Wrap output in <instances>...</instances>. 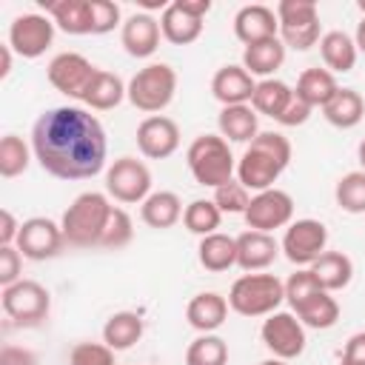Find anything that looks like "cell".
Here are the masks:
<instances>
[{
  "label": "cell",
  "mask_w": 365,
  "mask_h": 365,
  "mask_svg": "<svg viewBox=\"0 0 365 365\" xmlns=\"http://www.w3.org/2000/svg\"><path fill=\"white\" fill-rule=\"evenodd\" d=\"M31 151L57 180H91L106 168V128L83 106H54L34 120Z\"/></svg>",
  "instance_id": "obj_1"
},
{
  "label": "cell",
  "mask_w": 365,
  "mask_h": 365,
  "mask_svg": "<svg viewBox=\"0 0 365 365\" xmlns=\"http://www.w3.org/2000/svg\"><path fill=\"white\" fill-rule=\"evenodd\" d=\"M291 163V143L285 134L279 131H259L242 151V157L237 160V180L259 194L265 188H274V182L279 180V174L288 168Z\"/></svg>",
  "instance_id": "obj_2"
},
{
  "label": "cell",
  "mask_w": 365,
  "mask_h": 365,
  "mask_svg": "<svg viewBox=\"0 0 365 365\" xmlns=\"http://www.w3.org/2000/svg\"><path fill=\"white\" fill-rule=\"evenodd\" d=\"M111 200L103 191H83L71 200V205L63 211L60 228L66 237V245L74 248H97L100 237L106 231L108 214H111Z\"/></svg>",
  "instance_id": "obj_3"
},
{
  "label": "cell",
  "mask_w": 365,
  "mask_h": 365,
  "mask_svg": "<svg viewBox=\"0 0 365 365\" xmlns=\"http://www.w3.org/2000/svg\"><path fill=\"white\" fill-rule=\"evenodd\" d=\"M185 163L191 177L205 188H220L222 182L234 180L237 160L231 154V145L220 134H200L191 140L185 151Z\"/></svg>",
  "instance_id": "obj_4"
},
{
  "label": "cell",
  "mask_w": 365,
  "mask_h": 365,
  "mask_svg": "<svg viewBox=\"0 0 365 365\" xmlns=\"http://www.w3.org/2000/svg\"><path fill=\"white\" fill-rule=\"evenodd\" d=\"M285 302V282L274 274H242L228 291V308L240 317H268Z\"/></svg>",
  "instance_id": "obj_5"
},
{
  "label": "cell",
  "mask_w": 365,
  "mask_h": 365,
  "mask_svg": "<svg viewBox=\"0 0 365 365\" xmlns=\"http://www.w3.org/2000/svg\"><path fill=\"white\" fill-rule=\"evenodd\" d=\"M174 94H177V71L168 63H148V66H143L128 80V88H125L128 103L137 111L148 114V117L165 111L171 106Z\"/></svg>",
  "instance_id": "obj_6"
},
{
  "label": "cell",
  "mask_w": 365,
  "mask_h": 365,
  "mask_svg": "<svg viewBox=\"0 0 365 365\" xmlns=\"http://www.w3.org/2000/svg\"><path fill=\"white\" fill-rule=\"evenodd\" d=\"M274 11L279 20V40L285 43V48L308 51L322 40L319 9L314 0H279Z\"/></svg>",
  "instance_id": "obj_7"
},
{
  "label": "cell",
  "mask_w": 365,
  "mask_h": 365,
  "mask_svg": "<svg viewBox=\"0 0 365 365\" xmlns=\"http://www.w3.org/2000/svg\"><path fill=\"white\" fill-rule=\"evenodd\" d=\"M0 302L6 317L23 328L40 325L51 311V294L37 279H17L14 285H6Z\"/></svg>",
  "instance_id": "obj_8"
},
{
  "label": "cell",
  "mask_w": 365,
  "mask_h": 365,
  "mask_svg": "<svg viewBox=\"0 0 365 365\" xmlns=\"http://www.w3.org/2000/svg\"><path fill=\"white\" fill-rule=\"evenodd\" d=\"M285 259L297 268H311L328 248V228L325 222L314 220V217H302V220H294L285 234H282V242H279Z\"/></svg>",
  "instance_id": "obj_9"
},
{
  "label": "cell",
  "mask_w": 365,
  "mask_h": 365,
  "mask_svg": "<svg viewBox=\"0 0 365 365\" xmlns=\"http://www.w3.org/2000/svg\"><path fill=\"white\" fill-rule=\"evenodd\" d=\"M106 194L123 205H143L151 194V171L137 157H117L106 171Z\"/></svg>",
  "instance_id": "obj_10"
},
{
  "label": "cell",
  "mask_w": 365,
  "mask_h": 365,
  "mask_svg": "<svg viewBox=\"0 0 365 365\" xmlns=\"http://www.w3.org/2000/svg\"><path fill=\"white\" fill-rule=\"evenodd\" d=\"M54 20L48 14L40 11H29V14H17L9 26V46L17 57L23 60H37L48 51V46L54 43Z\"/></svg>",
  "instance_id": "obj_11"
},
{
  "label": "cell",
  "mask_w": 365,
  "mask_h": 365,
  "mask_svg": "<svg viewBox=\"0 0 365 365\" xmlns=\"http://www.w3.org/2000/svg\"><path fill=\"white\" fill-rule=\"evenodd\" d=\"M94 74H97V66L88 57H83L80 51H60L48 60V68H46L48 83L68 100H80V103H83V94L88 91Z\"/></svg>",
  "instance_id": "obj_12"
},
{
  "label": "cell",
  "mask_w": 365,
  "mask_h": 365,
  "mask_svg": "<svg viewBox=\"0 0 365 365\" xmlns=\"http://www.w3.org/2000/svg\"><path fill=\"white\" fill-rule=\"evenodd\" d=\"M245 225L251 231H277V228H288L294 222V200L288 191L282 188H265L259 194H251V202L242 214Z\"/></svg>",
  "instance_id": "obj_13"
},
{
  "label": "cell",
  "mask_w": 365,
  "mask_h": 365,
  "mask_svg": "<svg viewBox=\"0 0 365 365\" xmlns=\"http://www.w3.org/2000/svg\"><path fill=\"white\" fill-rule=\"evenodd\" d=\"M262 345L277 356V359H297L305 351V325L297 319L294 311H274L265 317L259 328Z\"/></svg>",
  "instance_id": "obj_14"
},
{
  "label": "cell",
  "mask_w": 365,
  "mask_h": 365,
  "mask_svg": "<svg viewBox=\"0 0 365 365\" xmlns=\"http://www.w3.org/2000/svg\"><path fill=\"white\" fill-rule=\"evenodd\" d=\"M14 245L20 248V254L26 259L43 262V259L57 257L66 248V237H63L60 222H54L48 217H29V220H23Z\"/></svg>",
  "instance_id": "obj_15"
},
{
  "label": "cell",
  "mask_w": 365,
  "mask_h": 365,
  "mask_svg": "<svg viewBox=\"0 0 365 365\" xmlns=\"http://www.w3.org/2000/svg\"><path fill=\"white\" fill-rule=\"evenodd\" d=\"M137 148L148 160H168L180 148V125L165 114L145 117L137 125Z\"/></svg>",
  "instance_id": "obj_16"
},
{
  "label": "cell",
  "mask_w": 365,
  "mask_h": 365,
  "mask_svg": "<svg viewBox=\"0 0 365 365\" xmlns=\"http://www.w3.org/2000/svg\"><path fill=\"white\" fill-rule=\"evenodd\" d=\"M160 37H163L160 20L154 14H148V11H134L120 26V43H123L125 54H131L137 60L151 57L160 48Z\"/></svg>",
  "instance_id": "obj_17"
},
{
  "label": "cell",
  "mask_w": 365,
  "mask_h": 365,
  "mask_svg": "<svg viewBox=\"0 0 365 365\" xmlns=\"http://www.w3.org/2000/svg\"><path fill=\"white\" fill-rule=\"evenodd\" d=\"M234 34H237V40L242 46H257V43H265V40L279 37L277 11L268 9V6H262V3L242 6L234 14Z\"/></svg>",
  "instance_id": "obj_18"
},
{
  "label": "cell",
  "mask_w": 365,
  "mask_h": 365,
  "mask_svg": "<svg viewBox=\"0 0 365 365\" xmlns=\"http://www.w3.org/2000/svg\"><path fill=\"white\" fill-rule=\"evenodd\" d=\"M257 80L240 66H222L214 71L211 77V94L214 100L225 108V106H251Z\"/></svg>",
  "instance_id": "obj_19"
},
{
  "label": "cell",
  "mask_w": 365,
  "mask_h": 365,
  "mask_svg": "<svg viewBox=\"0 0 365 365\" xmlns=\"http://www.w3.org/2000/svg\"><path fill=\"white\" fill-rule=\"evenodd\" d=\"M279 242L274 240V234H265V231H242L237 237V265L245 271V274H254V271H265L268 265H274V259L279 257Z\"/></svg>",
  "instance_id": "obj_20"
},
{
  "label": "cell",
  "mask_w": 365,
  "mask_h": 365,
  "mask_svg": "<svg viewBox=\"0 0 365 365\" xmlns=\"http://www.w3.org/2000/svg\"><path fill=\"white\" fill-rule=\"evenodd\" d=\"M43 11L54 20V26L66 34L83 37L94 34V17H91V0H40Z\"/></svg>",
  "instance_id": "obj_21"
},
{
  "label": "cell",
  "mask_w": 365,
  "mask_h": 365,
  "mask_svg": "<svg viewBox=\"0 0 365 365\" xmlns=\"http://www.w3.org/2000/svg\"><path fill=\"white\" fill-rule=\"evenodd\" d=\"M225 317H228V299L217 291L194 294L185 305V319L200 334H214L225 322Z\"/></svg>",
  "instance_id": "obj_22"
},
{
  "label": "cell",
  "mask_w": 365,
  "mask_h": 365,
  "mask_svg": "<svg viewBox=\"0 0 365 365\" xmlns=\"http://www.w3.org/2000/svg\"><path fill=\"white\" fill-rule=\"evenodd\" d=\"M291 311L297 314V319L305 328H314V331H328L339 319V302L328 291H322V288L314 291L311 297H305L302 302H297Z\"/></svg>",
  "instance_id": "obj_23"
},
{
  "label": "cell",
  "mask_w": 365,
  "mask_h": 365,
  "mask_svg": "<svg viewBox=\"0 0 365 365\" xmlns=\"http://www.w3.org/2000/svg\"><path fill=\"white\" fill-rule=\"evenodd\" d=\"M182 200L174 194V191H151L145 197V202L140 205V220L148 225V228H157V231H165L171 225H177L182 220Z\"/></svg>",
  "instance_id": "obj_24"
},
{
  "label": "cell",
  "mask_w": 365,
  "mask_h": 365,
  "mask_svg": "<svg viewBox=\"0 0 365 365\" xmlns=\"http://www.w3.org/2000/svg\"><path fill=\"white\" fill-rule=\"evenodd\" d=\"M197 259L205 271H228L237 265V237L231 234H222V231H214L208 237H200V245H197Z\"/></svg>",
  "instance_id": "obj_25"
},
{
  "label": "cell",
  "mask_w": 365,
  "mask_h": 365,
  "mask_svg": "<svg viewBox=\"0 0 365 365\" xmlns=\"http://www.w3.org/2000/svg\"><path fill=\"white\" fill-rule=\"evenodd\" d=\"M319 54H322V63L331 74H348L354 66H356V43L351 34L334 29V31H325L322 40H319Z\"/></svg>",
  "instance_id": "obj_26"
},
{
  "label": "cell",
  "mask_w": 365,
  "mask_h": 365,
  "mask_svg": "<svg viewBox=\"0 0 365 365\" xmlns=\"http://www.w3.org/2000/svg\"><path fill=\"white\" fill-rule=\"evenodd\" d=\"M336 91H339L336 74H331L328 68H305L297 77V88H294V94L311 108H325Z\"/></svg>",
  "instance_id": "obj_27"
},
{
  "label": "cell",
  "mask_w": 365,
  "mask_h": 365,
  "mask_svg": "<svg viewBox=\"0 0 365 365\" xmlns=\"http://www.w3.org/2000/svg\"><path fill=\"white\" fill-rule=\"evenodd\" d=\"M217 128L228 143H251L259 134V114L251 106H225L217 117Z\"/></svg>",
  "instance_id": "obj_28"
},
{
  "label": "cell",
  "mask_w": 365,
  "mask_h": 365,
  "mask_svg": "<svg viewBox=\"0 0 365 365\" xmlns=\"http://www.w3.org/2000/svg\"><path fill=\"white\" fill-rule=\"evenodd\" d=\"M160 31L174 46H191L202 34V20L200 17H191L188 11L180 9L177 0H171L165 6V11L160 14Z\"/></svg>",
  "instance_id": "obj_29"
},
{
  "label": "cell",
  "mask_w": 365,
  "mask_h": 365,
  "mask_svg": "<svg viewBox=\"0 0 365 365\" xmlns=\"http://www.w3.org/2000/svg\"><path fill=\"white\" fill-rule=\"evenodd\" d=\"M311 274H314V279H317L328 294H334V291H342V288L351 285V279H354V262H351V257L342 254V251H325V254L311 265Z\"/></svg>",
  "instance_id": "obj_30"
},
{
  "label": "cell",
  "mask_w": 365,
  "mask_h": 365,
  "mask_svg": "<svg viewBox=\"0 0 365 365\" xmlns=\"http://www.w3.org/2000/svg\"><path fill=\"white\" fill-rule=\"evenodd\" d=\"M143 331H145V325L137 311H117L103 325V342L111 351H128L140 342Z\"/></svg>",
  "instance_id": "obj_31"
},
{
  "label": "cell",
  "mask_w": 365,
  "mask_h": 365,
  "mask_svg": "<svg viewBox=\"0 0 365 365\" xmlns=\"http://www.w3.org/2000/svg\"><path fill=\"white\" fill-rule=\"evenodd\" d=\"M282 63H285V43L279 37L257 43V46H245V51H242V68L251 77L268 80V77H274V71Z\"/></svg>",
  "instance_id": "obj_32"
},
{
  "label": "cell",
  "mask_w": 365,
  "mask_h": 365,
  "mask_svg": "<svg viewBox=\"0 0 365 365\" xmlns=\"http://www.w3.org/2000/svg\"><path fill=\"white\" fill-rule=\"evenodd\" d=\"M125 88H128V86H125L117 74L97 68V74H94L91 86H88V91L83 94V103H86L91 111H111V108H117V106L125 100Z\"/></svg>",
  "instance_id": "obj_33"
},
{
  "label": "cell",
  "mask_w": 365,
  "mask_h": 365,
  "mask_svg": "<svg viewBox=\"0 0 365 365\" xmlns=\"http://www.w3.org/2000/svg\"><path fill=\"white\" fill-rule=\"evenodd\" d=\"M322 117L334 128H354L365 117V100H362V94L356 88H339L331 97V103L322 108Z\"/></svg>",
  "instance_id": "obj_34"
},
{
  "label": "cell",
  "mask_w": 365,
  "mask_h": 365,
  "mask_svg": "<svg viewBox=\"0 0 365 365\" xmlns=\"http://www.w3.org/2000/svg\"><path fill=\"white\" fill-rule=\"evenodd\" d=\"M291 97H294V88L288 83H282L277 77H268V80H259L257 83L254 97H251V108L257 114H265V117L277 120L285 111V106L291 103Z\"/></svg>",
  "instance_id": "obj_35"
},
{
  "label": "cell",
  "mask_w": 365,
  "mask_h": 365,
  "mask_svg": "<svg viewBox=\"0 0 365 365\" xmlns=\"http://www.w3.org/2000/svg\"><path fill=\"white\" fill-rule=\"evenodd\" d=\"M34 151H31V143H26L23 137L17 134H6L0 140V177L11 180V177H20L29 163H31Z\"/></svg>",
  "instance_id": "obj_36"
},
{
  "label": "cell",
  "mask_w": 365,
  "mask_h": 365,
  "mask_svg": "<svg viewBox=\"0 0 365 365\" xmlns=\"http://www.w3.org/2000/svg\"><path fill=\"white\" fill-rule=\"evenodd\" d=\"M220 222H222V211L214 205V200H191L182 211V225L197 237L214 234Z\"/></svg>",
  "instance_id": "obj_37"
},
{
  "label": "cell",
  "mask_w": 365,
  "mask_h": 365,
  "mask_svg": "<svg viewBox=\"0 0 365 365\" xmlns=\"http://www.w3.org/2000/svg\"><path fill=\"white\" fill-rule=\"evenodd\" d=\"M185 365H228V342L217 334H200L185 348Z\"/></svg>",
  "instance_id": "obj_38"
},
{
  "label": "cell",
  "mask_w": 365,
  "mask_h": 365,
  "mask_svg": "<svg viewBox=\"0 0 365 365\" xmlns=\"http://www.w3.org/2000/svg\"><path fill=\"white\" fill-rule=\"evenodd\" d=\"M334 200L348 214H365V171H348L336 180Z\"/></svg>",
  "instance_id": "obj_39"
},
{
  "label": "cell",
  "mask_w": 365,
  "mask_h": 365,
  "mask_svg": "<svg viewBox=\"0 0 365 365\" xmlns=\"http://www.w3.org/2000/svg\"><path fill=\"white\" fill-rule=\"evenodd\" d=\"M131 237H134V222H131L128 211L120 208V205H114L111 214H108V222H106V231H103L97 248H114L117 251V248H125L131 242Z\"/></svg>",
  "instance_id": "obj_40"
},
{
  "label": "cell",
  "mask_w": 365,
  "mask_h": 365,
  "mask_svg": "<svg viewBox=\"0 0 365 365\" xmlns=\"http://www.w3.org/2000/svg\"><path fill=\"white\" fill-rule=\"evenodd\" d=\"M211 200H214V205L222 214H245V208L251 202V191L240 180H228L220 188H214V197Z\"/></svg>",
  "instance_id": "obj_41"
},
{
  "label": "cell",
  "mask_w": 365,
  "mask_h": 365,
  "mask_svg": "<svg viewBox=\"0 0 365 365\" xmlns=\"http://www.w3.org/2000/svg\"><path fill=\"white\" fill-rule=\"evenodd\" d=\"M114 354L106 342H77L68 351V365H117Z\"/></svg>",
  "instance_id": "obj_42"
},
{
  "label": "cell",
  "mask_w": 365,
  "mask_h": 365,
  "mask_svg": "<svg viewBox=\"0 0 365 365\" xmlns=\"http://www.w3.org/2000/svg\"><path fill=\"white\" fill-rule=\"evenodd\" d=\"M322 285L314 279V274H311V268H297L288 279H285V302L294 308L297 302H302L305 297H311L314 291H319ZM325 291V288H322Z\"/></svg>",
  "instance_id": "obj_43"
},
{
  "label": "cell",
  "mask_w": 365,
  "mask_h": 365,
  "mask_svg": "<svg viewBox=\"0 0 365 365\" xmlns=\"http://www.w3.org/2000/svg\"><path fill=\"white\" fill-rule=\"evenodd\" d=\"M91 17H94V34H108L117 26H123V11L114 0H91Z\"/></svg>",
  "instance_id": "obj_44"
},
{
  "label": "cell",
  "mask_w": 365,
  "mask_h": 365,
  "mask_svg": "<svg viewBox=\"0 0 365 365\" xmlns=\"http://www.w3.org/2000/svg\"><path fill=\"white\" fill-rule=\"evenodd\" d=\"M23 271V254L17 245H0V285H14Z\"/></svg>",
  "instance_id": "obj_45"
},
{
  "label": "cell",
  "mask_w": 365,
  "mask_h": 365,
  "mask_svg": "<svg viewBox=\"0 0 365 365\" xmlns=\"http://www.w3.org/2000/svg\"><path fill=\"white\" fill-rule=\"evenodd\" d=\"M311 111H314V108H311L308 103H302V100L294 94L291 103L285 106V111L277 117V123H279V125H288V128H294V125H305L308 117H311Z\"/></svg>",
  "instance_id": "obj_46"
},
{
  "label": "cell",
  "mask_w": 365,
  "mask_h": 365,
  "mask_svg": "<svg viewBox=\"0 0 365 365\" xmlns=\"http://www.w3.org/2000/svg\"><path fill=\"white\" fill-rule=\"evenodd\" d=\"M0 365H40L37 354L20 345H3L0 348Z\"/></svg>",
  "instance_id": "obj_47"
},
{
  "label": "cell",
  "mask_w": 365,
  "mask_h": 365,
  "mask_svg": "<svg viewBox=\"0 0 365 365\" xmlns=\"http://www.w3.org/2000/svg\"><path fill=\"white\" fill-rule=\"evenodd\" d=\"M339 365H365V331H356L348 336Z\"/></svg>",
  "instance_id": "obj_48"
},
{
  "label": "cell",
  "mask_w": 365,
  "mask_h": 365,
  "mask_svg": "<svg viewBox=\"0 0 365 365\" xmlns=\"http://www.w3.org/2000/svg\"><path fill=\"white\" fill-rule=\"evenodd\" d=\"M20 225L23 222H17L9 208H3L0 211V245H14L17 242V234H20Z\"/></svg>",
  "instance_id": "obj_49"
},
{
  "label": "cell",
  "mask_w": 365,
  "mask_h": 365,
  "mask_svg": "<svg viewBox=\"0 0 365 365\" xmlns=\"http://www.w3.org/2000/svg\"><path fill=\"white\" fill-rule=\"evenodd\" d=\"M177 3L182 11H188L191 17H200V20H205V14L211 11V0H177Z\"/></svg>",
  "instance_id": "obj_50"
},
{
  "label": "cell",
  "mask_w": 365,
  "mask_h": 365,
  "mask_svg": "<svg viewBox=\"0 0 365 365\" xmlns=\"http://www.w3.org/2000/svg\"><path fill=\"white\" fill-rule=\"evenodd\" d=\"M11 46L6 43V46H0V80H6L9 74H11Z\"/></svg>",
  "instance_id": "obj_51"
},
{
  "label": "cell",
  "mask_w": 365,
  "mask_h": 365,
  "mask_svg": "<svg viewBox=\"0 0 365 365\" xmlns=\"http://www.w3.org/2000/svg\"><path fill=\"white\" fill-rule=\"evenodd\" d=\"M354 43H356V51L365 54V17L356 23V34H354Z\"/></svg>",
  "instance_id": "obj_52"
},
{
  "label": "cell",
  "mask_w": 365,
  "mask_h": 365,
  "mask_svg": "<svg viewBox=\"0 0 365 365\" xmlns=\"http://www.w3.org/2000/svg\"><path fill=\"white\" fill-rule=\"evenodd\" d=\"M356 160H359V168L365 171V137H362L359 145H356Z\"/></svg>",
  "instance_id": "obj_53"
},
{
  "label": "cell",
  "mask_w": 365,
  "mask_h": 365,
  "mask_svg": "<svg viewBox=\"0 0 365 365\" xmlns=\"http://www.w3.org/2000/svg\"><path fill=\"white\" fill-rule=\"evenodd\" d=\"M259 365H288L285 359H277V356H271V359H262Z\"/></svg>",
  "instance_id": "obj_54"
},
{
  "label": "cell",
  "mask_w": 365,
  "mask_h": 365,
  "mask_svg": "<svg viewBox=\"0 0 365 365\" xmlns=\"http://www.w3.org/2000/svg\"><path fill=\"white\" fill-rule=\"evenodd\" d=\"M356 9L362 11V17H365V0H356Z\"/></svg>",
  "instance_id": "obj_55"
}]
</instances>
